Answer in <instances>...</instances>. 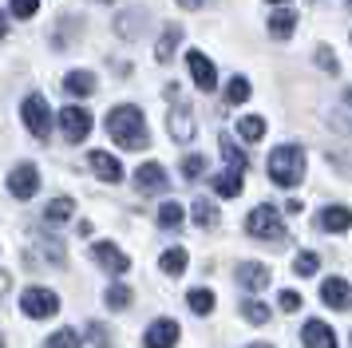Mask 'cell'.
<instances>
[{
	"mask_svg": "<svg viewBox=\"0 0 352 348\" xmlns=\"http://www.w3.org/2000/svg\"><path fill=\"white\" fill-rule=\"evenodd\" d=\"M107 135H111L123 151H143L146 142H151L146 139V119L135 103H119V107L107 111Z\"/></svg>",
	"mask_w": 352,
	"mask_h": 348,
	"instance_id": "obj_1",
	"label": "cell"
},
{
	"mask_svg": "<svg viewBox=\"0 0 352 348\" xmlns=\"http://www.w3.org/2000/svg\"><path fill=\"white\" fill-rule=\"evenodd\" d=\"M270 178L277 182V186H285V190H293L305 178V151L297 146V142H281V146L270 155Z\"/></svg>",
	"mask_w": 352,
	"mask_h": 348,
	"instance_id": "obj_2",
	"label": "cell"
},
{
	"mask_svg": "<svg viewBox=\"0 0 352 348\" xmlns=\"http://www.w3.org/2000/svg\"><path fill=\"white\" fill-rule=\"evenodd\" d=\"M245 234L257 237V241H281V237H285V221H281V214H277L270 202H261L257 210H250Z\"/></svg>",
	"mask_w": 352,
	"mask_h": 348,
	"instance_id": "obj_3",
	"label": "cell"
},
{
	"mask_svg": "<svg viewBox=\"0 0 352 348\" xmlns=\"http://www.w3.org/2000/svg\"><path fill=\"white\" fill-rule=\"evenodd\" d=\"M20 119H24V127L32 131L36 139H48L52 135V111H48V103H44V95H28V99L20 103Z\"/></svg>",
	"mask_w": 352,
	"mask_h": 348,
	"instance_id": "obj_4",
	"label": "cell"
},
{
	"mask_svg": "<svg viewBox=\"0 0 352 348\" xmlns=\"http://www.w3.org/2000/svg\"><path fill=\"white\" fill-rule=\"evenodd\" d=\"M20 309L24 316H36V320H44V316L60 313V293H52L44 285H32V289H24V297H20Z\"/></svg>",
	"mask_w": 352,
	"mask_h": 348,
	"instance_id": "obj_5",
	"label": "cell"
},
{
	"mask_svg": "<svg viewBox=\"0 0 352 348\" xmlns=\"http://www.w3.org/2000/svg\"><path fill=\"white\" fill-rule=\"evenodd\" d=\"M60 131H64L67 142H83L87 135H91V111L64 107V111H60Z\"/></svg>",
	"mask_w": 352,
	"mask_h": 348,
	"instance_id": "obj_6",
	"label": "cell"
},
{
	"mask_svg": "<svg viewBox=\"0 0 352 348\" xmlns=\"http://www.w3.org/2000/svg\"><path fill=\"white\" fill-rule=\"evenodd\" d=\"M36 190H40V171H36L32 162H20V166H12V174H8V194L12 198H32Z\"/></svg>",
	"mask_w": 352,
	"mask_h": 348,
	"instance_id": "obj_7",
	"label": "cell"
},
{
	"mask_svg": "<svg viewBox=\"0 0 352 348\" xmlns=\"http://www.w3.org/2000/svg\"><path fill=\"white\" fill-rule=\"evenodd\" d=\"M91 257H96L99 269H107V273H115V277L131 269V257L119 250V246H111V241H96V246H91Z\"/></svg>",
	"mask_w": 352,
	"mask_h": 348,
	"instance_id": "obj_8",
	"label": "cell"
},
{
	"mask_svg": "<svg viewBox=\"0 0 352 348\" xmlns=\"http://www.w3.org/2000/svg\"><path fill=\"white\" fill-rule=\"evenodd\" d=\"M178 345V320L170 316H159L143 336V348H175Z\"/></svg>",
	"mask_w": 352,
	"mask_h": 348,
	"instance_id": "obj_9",
	"label": "cell"
},
{
	"mask_svg": "<svg viewBox=\"0 0 352 348\" xmlns=\"http://www.w3.org/2000/svg\"><path fill=\"white\" fill-rule=\"evenodd\" d=\"M186 67H190L194 83H198L202 91H214V87H218V72H214V63H210V56H202L198 47H194V52H186Z\"/></svg>",
	"mask_w": 352,
	"mask_h": 348,
	"instance_id": "obj_10",
	"label": "cell"
},
{
	"mask_svg": "<svg viewBox=\"0 0 352 348\" xmlns=\"http://www.w3.org/2000/svg\"><path fill=\"white\" fill-rule=\"evenodd\" d=\"M320 301L329 305V309H336V313H344V309H352V289L344 277H324V285H320Z\"/></svg>",
	"mask_w": 352,
	"mask_h": 348,
	"instance_id": "obj_11",
	"label": "cell"
},
{
	"mask_svg": "<svg viewBox=\"0 0 352 348\" xmlns=\"http://www.w3.org/2000/svg\"><path fill=\"white\" fill-rule=\"evenodd\" d=\"M166 127H170V139H175V142H190L194 139V115H190V107L175 103L170 115H166Z\"/></svg>",
	"mask_w": 352,
	"mask_h": 348,
	"instance_id": "obj_12",
	"label": "cell"
},
{
	"mask_svg": "<svg viewBox=\"0 0 352 348\" xmlns=\"http://www.w3.org/2000/svg\"><path fill=\"white\" fill-rule=\"evenodd\" d=\"M87 166H91L103 182H119V178H123V162L115 155H107V151H91V155H87Z\"/></svg>",
	"mask_w": 352,
	"mask_h": 348,
	"instance_id": "obj_13",
	"label": "cell"
},
{
	"mask_svg": "<svg viewBox=\"0 0 352 348\" xmlns=\"http://www.w3.org/2000/svg\"><path fill=\"white\" fill-rule=\"evenodd\" d=\"M317 226L324 230V234H344V230L352 226V210L349 206H324L320 218H317Z\"/></svg>",
	"mask_w": 352,
	"mask_h": 348,
	"instance_id": "obj_14",
	"label": "cell"
},
{
	"mask_svg": "<svg viewBox=\"0 0 352 348\" xmlns=\"http://www.w3.org/2000/svg\"><path fill=\"white\" fill-rule=\"evenodd\" d=\"M135 186L143 190V194H159V190H166V171H162L159 162H143L135 171Z\"/></svg>",
	"mask_w": 352,
	"mask_h": 348,
	"instance_id": "obj_15",
	"label": "cell"
},
{
	"mask_svg": "<svg viewBox=\"0 0 352 348\" xmlns=\"http://www.w3.org/2000/svg\"><path fill=\"white\" fill-rule=\"evenodd\" d=\"M301 340H305V348H336V332L324 320H305Z\"/></svg>",
	"mask_w": 352,
	"mask_h": 348,
	"instance_id": "obj_16",
	"label": "cell"
},
{
	"mask_svg": "<svg viewBox=\"0 0 352 348\" xmlns=\"http://www.w3.org/2000/svg\"><path fill=\"white\" fill-rule=\"evenodd\" d=\"M238 285L241 289H250V293H261V289L270 285V269L257 265V261H241L238 265Z\"/></svg>",
	"mask_w": 352,
	"mask_h": 348,
	"instance_id": "obj_17",
	"label": "cell"
},
{
	"mask_svg": "<svg viewBox=\"0 0 352 348\" xmlns=\"http://www.w3.org/2000/svg\"><path fill=\"white\" fill-rule=\"evenodd\" d=\"M293 32H297V12L277 4V12L270 16V36H273V40H289Z\"/></svg>",
	"mask_w": 352,
	"mask_h": 348,
	"instance_id": "obj_18",
	"label": "cell"
},
{
	"mask_svg": "<svg viewBox=\"0 0 352 348\" xmlns=\"http://www.w3.org/2000/svg\"><path fill=\"white\" fill-rule=\"evenodd\" d=\"M182 44V28L178 24H166L159 36V44H155V60L159 63H170V56H175V47Z\"/></svg>",
	"mask_w": 352,
	"mask_h": 348,
	"instance_id": "obj_19",
	"label": "cell"
},
{
	"mask_svg": "<svg viewBox=\"0 0 352 348\" xmlns=\"http://www.w3.org/2000/svg\"><path fill=\"white\" fill-rule=\"evenodd\" d=\"M64 91L76 95V99H83V95L96 91V76H91V72H67L64 76Z\"/></svg>",
	"mask_w": 352,
	"mask_h": 348,
	"instance_id": "obj_20",
	"label": "cell"
},
{
	"mask_svg": "<svg viewBox=\"0 0 352 348\" xmlns=\"http://www.w3.org/2000/svg\"><path fill=\"white\" fill-rule=\"evenodd\" d=\"M72 214H76V202H72V198H52L48 210H44V221H48V226H60V221H67Z\"/></svg>",
	"mask_w": 352,
	"mask_h": 348,
	"instance_id": "obj_21",
	"label": "cell"
},
{
	"mask_svg": "<svg viewBox=\"0 0 352 348\" xmlns=\"http://www.w3.org/2000/svg\"><path fill=\"white\" fill-rule=\"evenodd\" d=\"M214 190H218L222 198H238V194H241V171L230 166L226 174H218V178H214Z\"/></svg>",
	"mask_w": 352,
	"mask_h": 348,
	"instance_id": "obj_22",
	"label": "cell"
},
{
	"mask_svg": "<svg viewBox=\"0 0 352 348\" xmlns=\"http://www.w3.org/2000/svg\"><path fill=\"white\" fill-rule=\"evenodd\" d=\"M186 261H190V257H186V250H182V246H175V250H166L162 253V273H166V277H178V273H182V269H186Z\"/></svg>",
	"mask_w": 352,
	"mask_h": 348,
	"instance_id": "obj_23",
	"label": "cell"
},
{
	"mask_svg": "<svg viewBox=\"0 0 352 348\" xmlns=\"http://www.w3.org/2000/svg\"><path fill=\"white\" fill-rule=\"evenodd\" d=\"M238 135L245 142H261L265 139V119H261V115H245V119L238 123Z\"/></svg>",
	"mask_w": 352,
	"mask_h": 348,
	"instance_id": "obj_24",
	"label": "cell"
},
{
	"mask_svg": "<svg viewBox=\"0 0 352 348\" xmlns=\"http://www.w3.org/2000/svg\"><path fill=\"white\" fill-rule=\"evenodd\" d=\"M146 24V16L143 12H127V16H119V20H115V32H119V36H127V40H135V36H143V28Z\"/></svg>",
	"mask_w": 352,
	"mask_h": 348,
	"instance_id": "obj_25",
	"label": "cell"
},
{
	"mask_svg": "<svg viewBox=\"0 0 352 348\" xmlns=\"http://www.w3.org/2000/svg\"><path fill=\"white\" fill-rule=\"evenodd\" d=\"M190 214H194V221H198L202 230H214V226H218V206H214V202H206V198H198Z\"/></svg>",
	"mask_w": 352,
	"mask_h": 348,
	"instance_id": "obj_26",
	"label": "cell"
},
{
	"mask_svg": "<svg viewBox=\"0 0 352 348\" xmlns=\"http://www.w3.org/2000/svg\"><path fill=\"white\" fill-rule=\"evenodd\" d=\"M186 305H190L198 316H210L214 313V293H210V289H190V293H186Z\"/></svg>",
	"mask_w": 352,
	"mask_h": 348,
	"instance_id": "obj_27",
	"label": "cell"
},
{
	"mask_svg": "<svg viewBox=\"0 0 352 348\" xmlns=\"http://www.w3.org/2000/svg\"><path fill=\"white\" fill-rule=\"evenodd\" d=\"M333 127L336 131H352V87L340 95V107L333 111Z\"/></svg>",
	"mask_w": 352,
	"mask_h": 348,
	"instance_id": "obj_28",
	"label": "cell"
},
{
	"mask_svg": "<svg viewBox=\"0 0 352 348\" xmlns=\"http://www.w3.org/2000/svg\"><path fill=\"white\" fill-rule=\"evenodd\" d=\"M245 99H250V79L234 76L230 83H226V103H234V107H238V103H245Z\"/></svg>",
	"mask_w": 352,
	"mask_h": 348,
	"instance_id": "obj_29",
	"label": "cell"
},
{
	"mask_svg": "<svg viewBox=\"0 0 352 348\" xmlns=\"http://www.w3.org/2000/svg\"><path fill=\"white\" fill-rule=\"evenodd\" d=\"M222 155H226V162H230L234 171H245V166H250V158L241 155V146L230 139V135H222Z\"/></svg>",
	"mask_w": 352,
	"mask_h": 348,
	"instance_id": "obj_30",
	"label": "cell"
},
{
	"mask_svg": "<svg viewBox=\"0 0 352 348\" xmlns=\"http://www.w3.org/2000/svg\"><path fill=\"white\" fill-rule=\"evenodd\" d=\"M159 226H162V230H178V226H182V206H178V202H162Z\"/></svg>",
	"mask_w": 352,
	"mask_h": 348,
	"instance_id": "obj_31",
	"label": "cell"
},
{
	"mask_svg": "<svg viewBox=\"0 0 352 348\" xmlns=\"http://www.w3.org/2000/svg\"><path fill=\"white\" fill-rule=\"evenodd\" d=\"M241 316H245L250 325H265V320H270V305H261V301H245V305H241Z\"/></svg>",
	"mask_w": 352,
	"mask_h": 348,
	"instance_id": "obj_32",
	"label": "cell"
},
{
	"mask_svg": "<svg viewBox=\"0 0 352 348\" xmlns=\"http://www.w3.org/2000/svg\"><path fill=\"white\" fill-rule=\"evenodd\" d=\"M317 67L324 72V76H336V72H340V63H336V52H333L329 44H320V47H317Z\"/></svg>",
	"mask_w": 352,
	"mask_h": 348,
	"instance_id": "obj_33",
	"label": "cell"
},
{
	"mask_svg": "<svg viewBox=\"0 0 352 348\" xmlns=\"http://www.w3.org/2000/svg\"><path fill=\"white\" fill-rule=\"evenodd\" d=\"M48 348H80V332L76 329H60L48 336Z\"/></svg>",
	"mask_w": 352,
	"mask_h": 348,
	"instance_id": "obj_34",
	"label": "cell"
},
{
	"mask_svg": "<svg viewBox=\"0 0 352 348\" xmlns=\"http://www.w3.org/2000/svg\"><path fill=\"white\" fill-rule=\"evenodd\" d=\"M103 301H107V309H127V305H131V289H127V285H111Z\"/></svg>",
	"mask_w": 352,
	"mask_h": 348,
	"instance_id": "obj_35",
	"label": "cell"
},
{
	"mask_svg": "<svg viewBox=\"0 0 352 348\" xmlns=\"http://www.w3.org/2000/svg\"><path fill=\"white\" fill-rule=\"evenodd\" d=\"M317 265H320V257L317 253H297V261H293V269H297V273H301V277H313V273H317Z\"/></svg>",
	"mask_w": 352,
	"mask_h": 348,
	"instance_id": "obj_36",
	"label": "cell"
},
{
	"mask_svg": "<svg viewBox=\"0 0 352 348\" xmlns=\"http://www.w3.org/2000/svg\"><path fill=\"white\" fill-rule=\"evenodd\" d=\"M182 174H186L190 182H194V178H202V174H206V158H202V155H186V158H182Z\"/></svg>",
	"mask_w": 352,
	"mask_h": 348,
	"instance_id": "obj_37",
	"label": "cell"
},
{
	"mask_svg": "<svg viewBox=\"0 0 352 348\" xmlns=\"http://www.w3.org/2000/svg\"><path fill=\"white\" fill-rule=\"evenodd\" d=\"M8 8H12V16H20V20H28V16H36V12H40V0H12Z\"/></svg>",
	"mask_w": 352,
	"mask_h": 348,
	"instance_id": "obj_38",
	"label": "cell"
},
{
	"mask_svg": "<svg viewBox=\"0 0 352 348\" xmlns=\"http://www.w3.org/2000/svg\"><path fill=\"white\" fill-rule=\"evenodd\" d=\"M277 305H281V313H297V309H301V293H297V289H285Z\"/></svg>",
	"mask_w": 352,
	"mask_h": 348,
	"instance_id": "obj_39",
	"label": "cell"
},
{
	"mask_svg": "<svg viewBox=\"0 0 352 348\" xmlns=\"http://www.w3.org/2000/svg\"><path fill=\"white\" fill-rule=\"evenodd\" d=\"M182 8H202V0H178Z\"/></svg>",
	"mask_w": 352,
	"mask_h": 348,
	"instance_id": "obj_40",
	"label": "cell"
},
{
	"mask_svg": "<svg viewBox=\"0 0 352 348\" xmlns=\"http://www.w3.org/2000/svg\"><path fill=\"white\" fill-rule=\"evenodd\" d=\"M8 293V273H0V297Z\"/></svg>",
	"mask_w": 352,
	"mask_h": 348,
	"instance_id": "obj_41",
	"label": "cell"
},
{
	"mask_svg": "<svg viewBox=\"0 0 352 348\" xmlns=\"http://www.w3.org/2000/svg\"><path fill=\"white\" fill-rule=\"evenodd\" d=\"M4 36H8V20H4V16H0V40H4Z\"/></svg>",
	"mask_w": 352,
	"mask_h": 348,
	"instance_id": "obj_42",
	"label": "cell"
},
{
	"mask_svg": "<svg viewBox=\"0 0 352 348\" xmlns=\"http://www.w3.org/2000/svg\"><path fill=\"white\" fill-rule=\"evenodd\" d=\"M250 348H273V345H250Z\"/></svg>",
	"mask_w": 352,
	"mask_h": 348,
	"instance_id": "obj_43",
	"label": "cell"
},
{
	"mask_svg": "<svg viewBox=\"0 0 352 348\" xmlns=\"http://www.w3.org/2000/svg\"><path fill=\"white\" fill-rule=\"evenodd\" d=\"M0 348H4V332H0Z\"/></svg>",
	"mask_w": 352,
	"mask_h": 348,
	"instance_id": "obj_44",
	"label": "cell"
},
{
	"mask_svg": "<svg viewBox=\"0 0 352 348\" xmlns=\"http://www.w3.org/2000/svg\"><path fill=\"white\" fill-rule=\"evenodd\" d=\"M270 4H285V0H270Z\"/></svg>",
	"mask_w": 352,
	"mask_h": 348,
	"instance_id": "obj_45",
	"label": "cell"
},
{
	"mask_svg": "<svg viewBox=\"0 0 352 348\" xmlns=\"http://www.w3.org/2000/svg\"><path fill=\"white\" fill-rule=\"evenodd\" d=\"M99 4H111V0H99Z\"/></svg>",
	"mask_w": 352,
	"mask_h": 348,
	"instance_id": "obj_46",
	"label": "cell"
},
{
	"mask_svg": "<svg viewBox=\"0 0 352 348\" xmlns=\"http://www.w3.org/2000/svg\"><path fill=\"white\" fill-rule=\"evenodd\" d=\"M344 4H349V8H352V0H344Z\"/></svg>",
	"mask_w": 352,
	"mask_h": 348,
	"instance_id": "obj_47",
	"label": "cell"
},
{
	"mask_svg": "<svg viewBox=\"0 0 352 348\" xmlns=\"http://www.w3.org/2000/svg\"><path fill=\"white\" fill-rule=\"evenodd\" d=\"M349 348H352V336H349Z\"/></svg>",
	"mask_w": 352,
	"mask_h": 348,
	"instance_id": "obj_48",
	"label": "cell"
},
{
	"mask_svg": "<svg viewBox=\"0 0 352 348\" xmlns=\"http://www.w3.org/2000/svg\"><path fill=\"white\" fill-rule=\"evenodd\" d=\"M349 40H352V32H349Z\"/></svg>",
	"mask_w": 352,
	"mask_h": 348,
	"instance_id": "obj_49",
	"label": "cell"
}]
</instances>
